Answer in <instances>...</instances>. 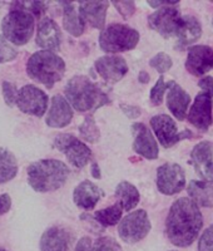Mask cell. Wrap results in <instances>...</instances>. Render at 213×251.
<instances>
[{"label": "cell", "instance_id": "1", "mask_svg": "<svg viewBox=\"0 0 213 251\" xmlns=\"http://www.w3.org/2000/svg\"><path fill=\"white\" fill-rule=\"evenodd\" d=\"M203 225L199 207L187 197L178 199L172 205L166 221V234L169 241L178 248H187L198 236Z\"/></svg>", "mask_w": 213, "mask_h": 251}, {"label": "cell", "instance_id": "2", "mask_svg": "<svg viewBox=\"0 0 213 251\" xmlns=\"http://www.w3.org/2000/svg\"><path fill=\"white\" fill-rule=\"evenodd\" d=\"M69 176L66 163L58 160H39L28 167V182L37 192H51L62 187Z\"/></svg>", "mask_w": 213, "mask_h": 251}, {"label": "cell", "instance_id": "3", "mask_svg": "<svg viewBox=\"0 0 213 251\" xmlns=\"http://www.w3.org/2000/svg\"><path fill=\"white\" fill-rule=\"evenodd\" d=\"M66 96L79 112H89L108 104V96L85 75H75L66 86Z\"/></svg>", "mask_w": 213, "mask_h": 251}, {"label": "cell", "instance_id": "4", "mask_svg": "<svg viewBox=\"0 0 213 251\" xmlns=\"http://www.w3.org/2000/svg\"><path fill=\"white\" fill-rule=\"evenodd\" d=\"M26 72L31 79L51 88L66 73V63L53 51L39 50L28 59Z\"/></svg>", "mask_w": 213, "mask_h": 251}, {"label": "cell", "instance_id": "5", "mask_svg": "<svg viewBox=\"0 0 213 251\" xmlns=\"http://www.w3.org/2000/svg\"><path fill=\"white\" fill-rule=\"evenodd\" d=\"M34 15L20 8H14L1 22L3 35L14 46H24L34 33Z\"/></svg>", "mask_w": 213, "mask_h": 251}, {"label": "cell", "instance_id": "6", "mask_svg": "<svg viewBox=\"0 0 213 251\" xmlns=\"http://www.w3.org/2000/svg\"><path fill=\"white\" fill-rule=\"evenodd\" d=\"M140 33L124 24H111L99 35V46L105 53H120L136 48Z\"/></svg>", "mask_w": 213, "mask_h": 251}, {"label": "cell", "instance_id": "7", "mask_svg": "<svg viewBox=\"0 0 213 251\" xmlns=\"http://www.w3.org/2000/svg\"><path fill=\"white\" fill-rule=\"evenodd\" d=\"M149 231H151V223L144 210H137L128 214L120 221L118 227L120 239L127 244L138 243L144 239Z\"/></svg>", "mask_w": 213, "mask_h": 251}, {"label": "cell", "instance_id": "8", "mask_svg": "<svg viewBox=\"0 0 213 251\" xmlns=\"http://www.w3.org/2000/svg\"><path fill=\"white\" fill-rule=\"evenodd\" d=\"M54 147L66 154L67 160L77 169H83L92 157L91 149L73 134H58L54 138Z\"/></svg>", "mask_w": 213, "mask_h": 251}, {"label": "cell", "instance_id": "9", "mask_svg": "<svg viewBox=\"0 0 213 251\" xmlns=\"http://www.w3.org/2000/svg\"><path fill=\"white\" fill-rule=\"evenodd\" d=\"M17 106L23 113L42 117L48 108V96L38 87L28 84L19 91Z\"/></svg>", "mask_w": 213, "mask_h": 251}, {"label": "cell", "instance_id": "10", "mask_svg": "<svg viewBox=\"0 0 213 251\" xmlns=\"http://www.w3.org/2000/svg\"><path fill=\"white\" fill-rule=\"evenodd\" d=\"M182 17L174 6H163L148 17V24L153 30L158 31L165 38H169L178 33Z\"/></svg>", "mask_w": 213, "mask_h": 251}, {"label": "cell", "instance_id": "11", "mask_svg": "<svg viewBox=\"0 0 213 251\" xmlns=\"http://www.w3.org/2000/svg\"><path fill=\"white\" fill-rule=\"evenodd\" d=\"M186 185L185 171L177 163H165L157 170V187L165 195H176Z\"/></svg>", "mask_w": 213, "mask_h": 251}, {"label": "cell", "instance_id": "12", "mask_svg": "<svg viewBox=\"0 0 213 251\" xmlns=\"http://www.w3.org/2000/svg\"><path fill=\"white\" fill-rule=\"evenodd\" d=\"M188 121L199 131H207L212 125V96L206 92L197 94L188 112Z\"/></svg>", "mask_w": 213, "mask_h": 251}, {"label": "cell", "instance_id": "13", "mask_svg": "<svg viewBox=\"0 0 213 251\" xmlns=\"http://www.w3.org/2000/svg\"><path fill=\"white\" fill-rule=\"evenodd\" d=\"M190 158L197 174L206 182H213V146L208 141L199 142L190 152Z\"/></svg>", "mask_w": 213, "mask_h": 251}, {"label": "cell", "instance_id": "14", "mask_svg": "<svg viewBox=\"0 0 213 251\" xmlns=\"http://www.w3.org/2000/svg\"><path fill=\"white\" fill-rule=\"evenodd\" d=\"M95 69L100 77L109 84H116L119 82L128 72L125 60L118 55H104L95 60Z\"/></svg>", "mask_w": 213, "mask_h": 251}, {"label": "cell", "instance_id": "15", "mask_svg": "<svg viewBox=\"0 0 213 251\" xmlns=\"http://www.w3.org/2000/svg\"><path fill=\"white\" fill-rule=\"evenodd\" d=\"M186 68L193 75H203L213 68V49L208 46H193L188 49Z\"/></svg>", "mask_w": 213, "mask_h": 251}, {"label": "cell", "instance_id": "16", "mask_svg": "<svg viewBox=\"0 0 213 251\" xmlns=\"http://www.w3.org/2000/svg\"><path fill=\"white\" fill-rule=\"evenodd\" d=\"M132 133L134 137V151L148 160H156L159 151L152 132L143 123H134L132 126Z\"/></svg>", "mask_w": 213, "mask_h": 251}, {"label": "cell", "instance_id": "17", "mask_svg": "<svg viewBox=\"0 0 213 251\" xmlns=\"http://www.w3.org/2000/svg\"><path fill=\"white\" fill-rule=\"evenodd\" d=\"M151 126L163 147L169 149L182 140L177 131V125L167 114H157L151 118Z\"/></svg>", "mask_w": 213, "mask_h": 251}, {"label": "cell", "instance_id": "18", "mask_svg": "<svg viewBox=\"0 0 213 251\" xmlns=\"http://www.w3.org/2000/svg\"><path fill=\"white\" fill-rule=\"evenodd\" d=\"M73 118V109L67 100L62 96H54L51 98V104L47 114L46 122L51 128H64L71 123Z\"/></svg>", "mask_w": 213, "mask_h": 251}, {"label": "cell", "instance_id": "19", "mask_svg": "<svg viewBox=\"0 0 213 251\" xmlns=\"http://www.w3.org/2000/svg\"><path fill=\"white\" fill-rule=\"evenodd\" d=\"M62 34L58 24L50 18H44L39 22L37 30V44L46 50H59Z\"/></svg>", "mask_w": 213, "mask_h": 251}, {"label": "cell", "instance_id": "20", "mask_svg": "<svg viewBox=\"0 0 213 251\" xmlns=\"http://www.w3.org/2000/svg\"><path fill=\"white\" fill-rule=\"evenodd\" d=\"M189 102V94L174 80H170L167 84V106L177 120H185Z\"/></svg>", "mask_w": 213, "mask_h": 251}, {"label": "cell", "instance_id": "21", "mask_svg": "<svg viewBox=\"0 0 213 251\" xmlns=\"http://www.w3.org/2000/svg\"><path fill=\"white\" fill-rule=\"evenodd\" d=\"M103 190L91 181H83L74 188L73 200L78 207L83 210H92L103 197Z\"/></svg>", "mask_w": 213, "mask_h": 251}, {"label": "cell", "instance_id": "22", "mask_svg": "<svg viewBox=\"0 0 213 251\" xmlns=\"http://www.w3.org/2000/svg\"><path fill=\"white\" fill-rule=\"evenodd\" d=\"M108 6V1H82L78 5V9L84 23L87 22L93 28L102 30L105 23V15H107Z\"/></svg>", "mask_w": 213, "mask_h": 251}, {"label": "cell", "instance_id": "23", "mask_svg": "<svg viewBox=\"0 0 213 251\" xmlns=\"http://www.w3.org/2000/svg\"><path fill=\"white\" fill-rule=\"evenodd\" d=\"M71 236L66 228L53 226L46 230L40 239L42 251H68Z\"/></svg>", "mask_w": 213, "mask_h": 251}, {"label": "cell", "instance_id": "24", "mask_svg": "<svg viewBox=\"0 0 213 251\" xmlns=\"http://www.w3.org/2000/svg\"><path fill=\"white\" fill-rule=\"evenodd\" d=\"M63 25L69 34L79 37L84 31V20L79 13L77 5L71 1H63Z\"/></svg>", "mask_w": 213, "mask_h": 251}, {"label": "cell", "instance_id": "25", "mask_svg": "<svg viewBox=\"0 0 213 251\" xmlns=\"http://www.w3.org/2000/svg\"><path fill=\"white\" fill-rule=\"evenodd\" d=\"M190 200L202 207H213V186L206 181H190L187 187Z\"/></svg>", "mask_w": 213, "mask_h": 251}, {"label": "cell", "instance_id": "26", "mask_svg": "<svg viewBox=\"0 0 213 251\" xmlns=\"http://www.w3.org/2000/svg\"><path fill=\"white\" fill-rule=\"evenodd\" d=\"M202 34V28L197 18L192 17V15H185L182 17V22L179 25L178 37L179 43L182 46H188V44L194 43L196 40L199 39Z\"/></svg>", "mask_w": 213, "mask_h": 251}, {"label": "cell", "instance_id": "27", "mask_svg": "<svg viewBox=\"0 0 213 251\" xmlns=\"http://www.w3.org/2000/svg\"><path fill=\"white\" fill-rule=\"evenodd\" d=\"M116 196L124 211H131L140 202V192L132 183L122 181L116 188Z\"/></svg>", "mask_w": 213, "mask_h": 251}, {"label": "cell", "instance_id": "28", "mask_svg": "<svg viewBox=\"0 0 213 251\" xmlns=\"http://www.w3.org/2000/svg\"><path fill=\"white\" fill-rule=\"evenodd\" d=\"M18 174V161L9 150L0 147V183L12 181Z\"/></svg>", "mask_w": 213, "mask_h": 251}, {"label": "cell", "instance_id": "29", "mask_svg": "<svg viewBox=\"0 0 213 251\" xmlns=\"http://www.w3.org/2000/svg\"><path fill=\"white\" fill-rule=\"evenodd\" d=\"M123 208L119 203L107 207L104 210H99L94 214V219L97 220L98 223L102 226H114L119 223L122 219Z\"/></svg>", "mask_w": 213, "mask_h": 251}, {"label": "cell", "instance_id": "30", "mask_svg": "<svg viewBox=\"0 0 213 251\" xmlns=\"http://www.w3.org/2000/svg\"><path fill=\"white\" fill-rule=\"evenodd\" d=\"M79 133L83 140L91 143H97L100 138L99 128L97 127V123L94 121L93 116H87L84 122L79 126Z\"/></svg>", "mask_w": 213, "mask_h": 251}, {"label": "cell", "instance_id": "31", "mask_svg": "<svg viewBox=\"0 0 213 251\" xmlns=\"http://www.w3.org/2000/svg\"><path fill=\"white\" fill-rule=\"evenodd\" d=\"M18 55V49L4 35H0V64L12 62Z\"/></svg>", "mask_w": 213, "mask_h": 251}, {"label": "cell", "instance_id": "32", "mask_svg": "<svg viewBox=\"0 0 213 251\" xmlns=\"http://www.w3.org/2000/svg\"><path fill=\"white\" fill-rule=\"evenodd\" d=\"M149 64H151L152 68H154L158 73L162 75V73H166V72L169 71V69L172 68V64H173V63H172V58H170L167 53L161 51V53H158V54H156L152 58Z\"/></svg>", "mask_w": 213, "mask_h": 251}, {"label": "cell", "instance_id": "33", "mask_svg": "<svg viewBox=\"0 0 213 251\" xmlns=\"http://www.w3.org/2000/svg\"><path fill=\"white\" fill-rule=\"evenodd\" d=\"M14 8H20L24 9L26 12H29L30 14H33L34 17H40L42 13H44V10L47 9L46 3H43V1H19V3H14L13 4Z\"/></svg>", "mask_w": 213, "mask_h": 251}, {"label": "cell", "instance_id": "34", "mask_svg": "<svg viewBox=\"0 0 213 251\" xmlns=\"http://www.w3.org/2000/svg\"><path fill=\"white\" fill-rule=\"evenodd\" d=\"M166 91H167V84L165 82V78L159 77L151 91V103L153 106H159L163 102V96Z\"/></svg>", "mask_w": 213, "mask_h": 251}, {"label": "cell", "instance_id": "35", "mask_svg": "<svg viewBox=\"0 0 213 251\" xmlns=\"http://www.w3.org/2000/svg\"><path fill=\"white\" fill-rule=\"evenodd\" d=\"M3 97L5 103L8 104L9 107H13L17 104V100H18V94H19V91H18L17 86L13 84L10 82H3Z\"/></svg>", "mask_w": 213, "mask_h": 251}, {"label": "cell", "instance_id": "36", "mask_svg": "<svg viewBox=\"0 0 213 251\" xmlns=\"http://www.w3.org/2000/svg\"><path fill=\"white\" fill-rule=\"evenodd\" d=\"M97 251H122V248L116 240L112 237H100L95 243Z\"/></svg>", "mask_w": 213, "mask_h": 251}, {"label": "cell", "instance_id": "37", "mask_svg": "<svg viewBox=\"0 0 213 251\" xmlns=\"http://www.w3.org/2000/svg\"><path fill=\"white\" fill-rule=\"evenodd\" d=\"M199 251H213V225L202 234L201 239L198 243Z\"/></svg>", "mask_w": 213, "mask_h": 251}, {"label": "cell", "instance_id": "38", "mask_svg": "<svg viewBox=\"0 0 213 251\" xmlns=\"http://www.w3.org/2000/svg\"><path fill=\"white\" fill-rule=\"evenodd\" d=\"M113 5L119 12V14L124 18L132 17L134 14V10H136V4L133 1H113Z\"/></svg>", "mask_w": 213, "mask_h": 251}, {"label": "cell", "instance_id": "39", "mask_svg": "<svg viewBox=\"0 0 213 251\" xmlns=\"http://www.w3.org/2000/svg\"><path fill=\"white\" fill-rule=\"evenodd\" d=\"M75 251H97L95 250V243L92 241L91 237H82L75 246Z\"/></svg>", "mask_w": 213, "mask_h": 251}, {"label": "cell", "instance_id": "40", "mask_svg": "<svg viewBox=\"0 0 213 251\" xmlns=\"http://www.w3.org/2000/svg\"><path fill=\"white\" fill-rule=\"evenodd\" d=\"M120 109H122V111L124 112L125 116H127L128 118H131V120H134V118L140 117L141 113H142V111H141L140 107L131 106V104H125V103L120 104Z\"/></svg>", "mask_w": 213, "mask_h": 251}, {"label": "cell", "instance_id": "41", "mask_svg": "<svg viewBox=\"0 0 213 251\" xmlns=\"http://www.w3.org/2000/svg\"><path fill=\"white\" fill-rule=\"evenodd\" d=\"M12 207V199L8 194L0 195V216H3L4 214L10 210Z\"/></svg>", "mask_w": 213, "mask_h": 251}, {"label": "cell", "instance_id": "42", "mask_svg": "<svg viewBox=\"0 0 213 251\" xmlns=\"http://www.w3.org/2000/svg\"><path fill=\"white\" fill-rule=\"evenodd\" d=\"M199 88H202V91L206 92V93H210L213 97V78L212 77H205L202 78L198 83Z\"/></svg>", "mask_w": 213, "mask_h": 251}, {"label": "cell", "instance_id": "43", "mask_svg": "<svg viewBox=\"0 0 213 251\" xmlns=\"http://www.w3.org/2000/svg\"><path fill=\"white\" fill-rule=\"evenodd\" d=\"M178 3V0H165V1H148V5L152 8H163V6H173Z\"/></svg>", "mask_w": 213, "mask_h": 251}, {"label": "cell", "instance_id": "44", "mask_svg": "<svg viewBox=\"0 0 213 251\" xmlns=\"http://www.w3.org/2000/svg\"><path fill=\"white\" fill-rule=\"evenodd\" d=\"M91 172H92V176H93L94 178H97V180H99L100 177H102V174H100L99 165H98L97 162H93V163H92Z\"/></svg>", "mask_w": 213, "mask_h": 251}, {"label": "cell", "instance_id": "45", "mask_svg": "<svg viewBox=\"0 0 213 251\" xmlns=\"http://www.w3.org/2000/svg\"><path fill=\"white\" fill-rule=\"evenodd\" d=\"M138 79H140L141 83H148L149 82V75H148L145 71H142L140 73V77H138Z\"/></svg>", "mask_w": 213, "mask_h": 251}, {"label": "cell", "instance_id": "46", "mask_svg": "<svg viewBox=\"0 0 213 251\" xmlns=\"http://www.w3.org/2000/svg\"><path fill=\"white\" fill-rule=\"evenodd\" d=\"M0 251H8V250H4V249H0Z\"/></svg>", "mask_w": 213, "mask_h": 251}, {"label": "cell", "instance_id": "47", "mask_svg": "<svg viewBox=\"0 0 213 251\" xmlns=\"http://www.w3.org/2000/svg\"><path fill=\"white\" fill-rule=\"evenodd\" d=\"M212 25H213V19H212Z\"/></svg>", "mask_w": 213, "mask_h": 251}]
</instances>
